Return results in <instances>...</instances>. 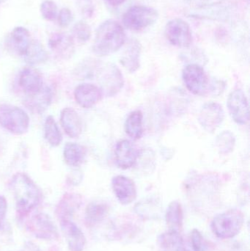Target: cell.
Segmentation results:
<instances>
[{
	"label": "cell",
	"instance_id": "obj_33",
	"mask_svg": "<svg viewBox=\"0 0 250 251\" xmlns=\"http://www.w3.org/2000/svg\"><path fill=\"white\" fill-rule=\"evenodd\" d=\"M202 235L198 230L194 229L189 237V245L192 251H204Z\"/></svg>",
	"mask_w": 250,
	"mask_h": 251
},
{
	"label": "cell",
	"instance_id": "obj_8",
	"mask_svg": "<svg viewBox=\"0 0 250 251\" xmlns=\"http://www.w3.org/2000/svg\"><path fill=\"white\" fill-rule=\"evenodd\" d=\"M165 36L175 47L186 48L192 43V31L187 22L182 19H174L167 22Z\"/></svg>",
	"mask_w": 250,
	"mask_h": 251
},
{
	"label": "cell",
	"instance_id": "obj_10",
	"mask_svg": "<svg viewBox=\"0 0 250 251\" xmlns=\"http://www.w3.org/2000/svg\"><path fill=\"white\" fill-rule=\"evenodd\" d=\"M224 117V110L220 104L208 102L203 106L198 116V122L204 129L213 133L222 125Z\"/></svg>",
	"mask_w": 250,
	"mask_h": 251
},
{
	"label": "cell",
	"instance_id": "obj_26",
	"mask_svg": "<svg viewBox=\"0 0 250 251\" xmlns=\"http://www.w3.org/2000/svg\"><path fill=\"white\" fill-rule=\"evenodd\" d=\"M183 211L182 205L178 201H173L169 204L166 212V224L169 230L179 232L183 225Z\"/></svg>",
	"mask_w": 250,
	"mask_h": 251
},
{
	"label": "cell",
	"instance_id": "obj_39",
	"mask_svg": "<svg viewBox=\"0 0 250 251\" xmlns=\"http://www.w3.org/2000/svg\"><path fill=\"white\" fill-rule=\"evenodd\" d=\"M7 0H0V5H1V4H3V3L5 2V1H7Z\"/></svg>",
	"mask_w": 250,
	"mask_h": 251
},
{
	"label": "cell",
	"instance_id": "obj_13",
	"mask_svg": "<svg viewBox=\"0 0 250 251\" xmlns=\"http://www.w3.org/2000/svg\"><path fill=\"white\" fill-rule=\"evenodd\" d=\"M113 191L121 204L128 205L136 198V188L135 182L124 176H117L112 180Z\"/></svg>",
	"mask_w": 250,
	"mask_h": 251
},
{
	"label": "cell",
	"instance_id": "obj_30",
	"mask_svg": "<svg viewBox=\"0 0 250 251\" xmlns=\"http://www.w3.org/2000/svg\"><path fill=\"white\" fill-rule=\"evenodd\" d=\"M236 138L234 134L230 131H224L220 133L216 139L217 149L222 154H227L233 151Z\"/></svg>",
	"mask_w": 250,
	"mask_h": 251
},
{
	"label": "cell",
	"instance_id": "obj_25",
	"mask_svg": "<svg viewBox=\"0 0 250 251\" xmlns=\"http://www.w3.org/2000/svg\"><path fill=\"white\" fill-rule=\"evenodd\" d=\"M109 212L106 203L101 202H92L85 209V221L88 226H93L104 219Z\"/></svg>",
	"mask_w": 250,
	"mask_h": 251
},
{
	"label": "cell",
	"instance_id": "obj_28",
	"mask_svg": "<svg viewBox=\"0 0 250 251\" xmlns=\"http://www.w3.org/2000/svg\"><path fill=\"white\" fill-rule=\"evenodd\" d=\"M23 57L29 64L37 65L44 63L48 59V54L39 41H32Z\"/></svg>",
	"mask_w": 250,
	"mask_h": 251
},
{
	"label": "cell",
	"instance_id": "obj_36",
	"mask_svg": "<svg viewBox=\"0 0 250 251\" xmlns=\"http://www.w3.org/2000/svg\"><path fill=\"white\" fill-rule=\"evenodd\" d=\"M226 88V84L223 81L214 80L211 84V91L214 95H220Z\"/></svg>",
	"mask_w": 250,
	"mask_h": 251
},
{
	"label": "cell",
	"instance_id": "obj_20",
	"mask_svg": "<svg viewBox=\"0 0 250 251\" xmlns=\"http://www.w3.org/2000/svg\"><path fill=\"white\" fill-rule=\"evenodd\" d=\"M60 123L65 132L71 138L79 137L82 134V119L77 112L73 108L66 107L62 110Z\"/></svg>",
	"mask_w": 250,
	"mask_h": 251
},
{
	"label": "cell",
	"instance_id": "obj_9",
	"mask_svg": "<svg viewBox=\"0 0 250 251\" xmlns=\"http://www.w3.org/2000/svg\"><path fill=\"white\" fill-rule=\"evenodd\" d=\"M227 108L233 120L239 125H245L249 121V104L242 90L232 91L227 99Z\"/></svg>",
	"mask_w": 250,
	"mask_h": 251
},
{
	"label": "cell",
	"instance_id": "obj_31",
	"mask_svg": "<svg viewBox=\"0 0 250 251\" xmlns=\"http://www.w3.org/2000/svg\"><path fill=\"white\" fill-rule=\"evenodd\" d=\"M73 32L76 39L82 44L88 42L92 34L91 26L84 21H79L74 25Z\"/></svg>",
	"mask_w": 250,
	"mask_h": 251
},
{
	"label": "cell",
	"instance_id": "obj_6",
	"mask_svg": "<svg viewBox=\"0 0 250 251\" xmlns=\"http://www.w3.org/2000/svg\"><path fill=\"white\" fill-rule=\"evenodd\" d=\"M26 229L39 240L52 241L58 240L60 237L58 228L51 217L42 212L31 218L26 224Z\"/></svg>",
	"mask_w": 250,
	"mask_h": 251
},
{
	"label": "cell",
	"instance_id": "obj_29",
	"mask_svg": "<svg viewBox=\"0 0 250 251\" xmlns=\"http://www.w3.org/2000/svg\"><path fill=\"white\" fill-rule=\"evenodd\" d=\"M44 134L45 140L53 147H57L61 143L63 136L53 116H48L45 120Z\"/></svg>",
	"mask_w": 250,
	"mask_h": 251
},
{
	"label": "cell",
	"instance_id": "obj_1",
	"mask_svg": "<svg viewBox=\"0 0 250 251\" xmlns=\"http://www.w3.org/2000/svg\"><path fill=\"white\" fill-rule=\"evenodd\" d=\"M10 187L16 201L17 217L23 219L38 206L42 193L34 181L23 173L13 176Z\"/></svg>",
	"mask_w": 250,
	"mask_h": 251
},
{
	"label": "cell",
	"instance_id": "obj_17",
	"mask_svg": "<svg viewBox=\"0 0 250 251\" xmlns=\"http://www.w3.org/2000/svg\"><path fill=\"white\" fill-rule=\"evenodd\" d=\"M30 43L29 31L23 26L14 28L6 40V44L9 50L23 57L27 51Z\"/></svg>",
	"mask_w": 250,
	"mask_h": 251
},
{
	"label": "cell",
	"instance_id": "obj_23",
	"mask_svg": "<svg viewBox=\"0 0 250 251\" xmlns=\"http://www.w3.org/2000/svg\"><path fill=\"white\" fill-rule=\"evenodd\" d=\"M159 243L161 251H186L183 238L179 232L169 231L159 237Z\"/></svg>",
	"mask_w": 250,
	"mask_h": 251
},
{
	"label": "cell",
	"instance_id": "obj_3",
	"mask_svg": "<svg viewBox=\"0 0 250 251\" xmlns=\"http://www.w3.org/2000/svg\"><path fill=\"white\" fill-rule=\"evenodd\" d=\"M245 224L244 214L239 209H230L219 214L211 222L213 233L220 239H230L239 234Z\"/></svg>",
	"mask_w": 250,
	"mask_h": 251
},
{
	"label": "cell",
	"instance_id": "obj_38",
	"mask_svg": "<svg viewBox=\"0 0 250 251\" xmlns=\"http://www.w3.org/2000/svg\"><path fill=\"white\" fill-rule=\"evenodd\" d=\"M110 5L113 6V7H117V6L120 5V4L124 3L126 0H105Z\"/></svg>",
	"mask_w": 250,
	"mask_h": 251
},
{
	"label": "cell",
	"instance_id": "obj_12",
	"mask_svg": "<svg viewBox=\"0 0 250 251\" xmlns=\"http://www.w3.org/2000/svg\"><path fill=\"white\" fill-rule=\"evenodd\" d=\"M114 156L116 164L119 168L124 170L129 169L137 162L139 151L129 140H120L116 145Z\"/></svg>",
	"mask_w": 250,
	"mask_h": 251
},
{
	"label": "cell",
	"instance_id": "obj_32",
	"mask_svg": "<svg viewBox=\"0 0 250 251\" xmlns=\"http://www.w3.org/2000/svg\"><path fill=\"white\" fill-rule=\"evenodd\" d=\"M41 13L47 21H54L57 16V6L51 0H45L41 4Z\"/></svg>",
	"mask_w": 250,
	"mask_h": 251
},
{
	"label": "cell",
	"instance_id": "obj_24",
	"mask_svg": "<svg viewBox=\"0 0 250 251\" xmlns=\"http://www.w3.org/2000/svg\"><path fill=\"white\" fill-rule=\"evenodd\" d=\"M65 162L69 166L78 167L82 165L86 157V149L82 145L68 143L63 151Z\"/></svg>",
	"mask_w": 250,
	"mask_h": 251
},
{
	"label": "cell",
	"instance_id": "obj_5",
	"mask_svg": "<svg viewBox=\"0 0 250 251\" xmlns=\"http://www.w3.org/2000/svg\"><path fill=\"white\" fill-rule=\"evenodd\" d=\"M158 17V12L155 9L148 6L135 5L123 15V22L128 29L138 31L155 24Z\"/></svg>",
	"mask_w": 250,
	"mask_h": 251
},
{
	"label": "cell",
	"instance_id": "obj_11",
	"mask_svg": "<svg viewBox=\"0 0 250 251\" xmlns=\"http://www.w3.org/2000/svg\"><path fill=\"white\" fill-rule=\"evenodd\" d=\"M60 224L69 251H83L87 240L82 229L72 220H63Z\"/></svg>",
	"mask_w": 250,
	"mask_h": 251
},
{
	"label": "cell",
	"instance_id": "obj_14",
	"mask_svg": "<svg viewBox=\"0 0 250 251\" xmlns=\"http://www.w3.org/2000/svg\"><path fill=\"white\" fill-rule=\"evenodd\" d=\"M102 96L101 88L92 84H81L74 91L75 100L83 108L93 107L101 100Z\"/></svg>",
	"mask_w": 250,
	"mask_h": 251
},
{
	"label": "cell",
	"instance_id": "obj_22",
	"mask_svg": "<svg viewBox=\"0 0 250 251\" xmlns=\"http://www.w3.org/2000/svg\"><path fill=\"white\" fill-rule=\"evenodd\" d=\"M52 100V91L48 87L43 88L39 92L28 96L25 104L33 113H41L45 111Z\"/></svg>",
	"mask_w": 250,
	"mask_h": 251
},
{
	"label": "cell",
	"instance_id": "obj_2",
	"mask_svg": "<svg viewBox=\"0 0 250 251\" xmlns=\"http://www.w3.org/2000/svg\"><path fill=\"white\" fill-rule=\"evenodd\" d=\"M126 42V33L117 21L110 19L103 22L96 31L92 51L100 57L118 51Z\"/></svg>",
	"mask_w": 250,
	"mask_h": 251
},
{
	"label": "cell",
	"instance_id": "obj_7",
	"mask_svg": "<svg viewBox=\"0 0 250 251\" xmlns=\"http://www.w3.org/2000/svg\"><path fill=\"white\" fill-rule=\"evenodd\" d=\"M182 77L187 89L195 95L204 96L208 91V77L204 68L200 65H187L182 72Z\"/></svg>",
	"mask_w": 250,
	"mask_h": 251
},
{
	"label": "cell",
	"instance_id": "obj_18",
	"mask_svg": "<svg viewBox=\"0 0 250 251\" xmlns=\"http://www.w3.org/2000/svg\"><path fill=\"white\" fill-rule=\"evenodd\" d=\"M19 82L22 89L28 96L33 95L44 88L41 72L32 67L25 68L21 72Z\"/></svg>",
	"mask_w": 250,
	"mask_h": 251
},
{
	"label": "cell",
	"instance_id": "obj_34",
	"mask_svg": "<svg viewBox=\"0 0 250 251\" xmlns=\"http://www.w3.org/2000/svg\"><path fill=\"white\" fill-rule=\"evenodd\" d=\"M73 21L72 12L67 7L61 9L58 15L59 25L62 27H67Z\"/></svg>",
	"mask_w": 250,
	"mask_h": 251
},
{
	"label": "cell",
	"instance_id": "obj_27",
	"mask_svg": "<svg viewBox=\"0 0 250 251\" xmlns=\"http://www.w3.org/2000/svg\"><path fill=\"white\" fill-rule=\"evenodd\" d=\"M142 119L143 116L139 110L132 112L126 119L125 131L128 136L133 140H139L143 134Z\"/></svg>",
	"mask_w": 250,
	"mask_h": 251
},
{
	"label": "cell",
	"instance_id": "obj_35",
	"mask_svg": "<svg viewBox=\"0 0 250 251\" xmlns=\"http://www.w3.org/2000/svg\"><path fill=\"white\" fill-rule=\"evenodd\" d=\"M7 210V203L5 198L0 196V228H1L5 220Z\"/></svg>",
	"mask_w": 250,
	"mask_h": 251
},
{
	"label": "cell",
	"instance_id": "obj_21",
	"mask_svg": "<svg viewBox=\"0 0 250 251\" xmlns=\"http://www.w3.org/2000/svg\"><path fill=\"white\" fill-rule=\"evenodd\" d=\"M141 49L142 47L139 41L136 39H132L120 59V63L123 67L131 73L136 72L139 68Z\"/></svg>",
	"mask_w": 250,
	"mask_h": 251
},
{
	"label": "cell",
	"instance_id": "obj_37",
	"mask_svg": "<svg viewBox=\"0 0 250 251\" xmlns=\"http://www.w3.org/2000/svg\"><path fill=\"white\" fill-rule=\"evenodd\" d=\"M21 251H41L37 245L31 242H26Z\"/></svg>",
	"mask_w": 250,
	"mask_h": 251
},
{
	"label": "cell",
	"instance_id": "obj_15",
	"mask_svg": "<svg viewBox=\"0 0 250 251\" xmlns=\"http://www.w3.org/2000/svg\"><path fill=\"white\" fill-rule=\"evenodd\" d=\"M48 44L50 50L60 58L69 59L74 53L73 38L63 32L51 34Z\"/></svg>",
	"mask_w": 250,
	"mask_h": 251
},
{
	"label": "cell",
	"instance_id": "obj_4",
	"mask_svg": "<svg viewBox=\"0 0 250 251\" xmlns=\"http://www.w3.org/2000/svg\"><path fill=\"white\" fill-rule=\"evenodd\" d=\"M0 125L13 134L22 135L29 128V116L20 107L10 104H1L0 106Z\"/></svg>",
	"mask_w": 250,
	"mask_h": 251
},
{
	"label": "cell",
	"instance_id": "obj_16",
	"mask_svg": "<svg viewBox=\"0 0 250 251\" xmlns=\"http://www.w3.org/2000/svg\"><path fill=\"white\" fill-rule=\"evenodd\" d=\"M82 204L81 196L76 193H66L60 199L55 209V214L59 221L72 220L74 214Z\"/></svg>",
	"mask_w": 250,
	"mask_h": 251
},
{
	"label": "cell",
	"instance_id": "obj_19",
	"mask_svg": "<svg viewBox=\"0 0 250 251\" xmlns=\"http://www.w3.org/2000/svg\"><path fill=\"white\" fill-rule=\"evenodd\" d=\"M123 83V75L117 66L113 64L106 66L103 76L102 93L105 91L107 96L113 97L122 89Z\"/></svg>",
	"mask_w": 250,
	"mask_h": 251
}]
</instances>
